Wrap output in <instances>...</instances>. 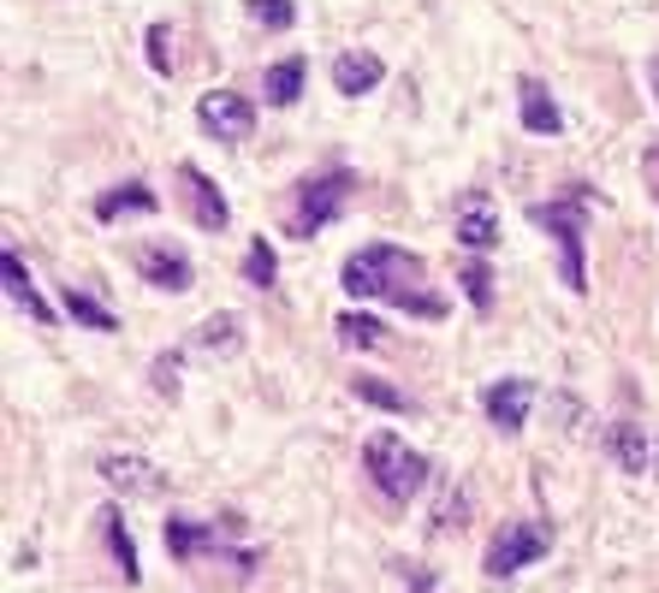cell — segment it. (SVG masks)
I'll list each match as a JSON object with an SVG mask.
<instances>
[{"mask_svg":"<svg viewBox=\"0 0 659 593\" xmlns=\"http://www.w3.org/2000/svg\"><path fill=\"white\" fill-rule=\"evenodd\" d=\"M101 475H108V486H119L126 499H154L167 486V475L149 458H101Z\"/></svg>","mask_w":659,"mask_h":593,"instance_id":"ba28073f","label":"cell"},{"mask_svg":"<svg viewBox=\"0 0 659 593\" xmlns=\"http://www.w3.org/2000/svg\"><path fill=\"white\" fill-rule=\"evenodd\" d=\"M641 172H648V184H653V197H659V149L641 154Z\"/></svg>","mask_w":659,"mask_h":593,"instance_id":"f1b7e54d","label":"cell"},{"mask_svg":"<svg viewBox=\"0 0 659 593\" xmlns=\"http://www.w3.org/2000/svg\"><path fill=\"white\" fill-rule=\"evenodd\" d=\"M250 12L268 30H291V19H298V7H291V0H250Z\"/></svg>","mask_w":659,"mask_h":593,"instance_id":"484cf974","label":"cell"},{"mask_svg":"<svg viewBox=\"0 0 659 593\" xmlns=\"http://www.w3.org/2000/svg\"><path fill=\"white\" fill-rule=\"evenodd\" d=\"M362 469H369V481L387 493L392 504H405V499H416L428 486V458L416 445H405L398 433H369V445H362Z\"/></svg>","mask_w":659,"mask_h":593,"instance_id":"7a4b0ae2","label":"cell"},{"mask_svg":"<svg viewBox=\"0 0 659 593\" xmlns=\"http://www.w3.org/2000/svg\"><path fill=\"white\" fill-rule=\"evenodd\" d=\"M529 220H535V225H547V232L559 238V250H565V261H559L565 285H570V291H588V273H582V232H588V208H582V197H565V202H535V208H529Z\"/></svg>","mask_w":659,"mask_h":593,"instance_id":"3957f363","label":"cell"},{"mask_svg":"<svg viewBox=\"0 0 659 593\" xmlns=\"http://www.w3.org/2000/svg\"><path fill=\"white\" fill-rule=\"evenodd\" d=\"M303 78H309V66L291 54V60H280V66H268V78H262V96L273 101V108H291V101L303 96Z\"/></svg>","mask_w":659,"mask_h":593,"instance_id":"ac0fdd59","label":"cell"},{"mask_svg":"<svg viewBox=\"0 0 659 593\" xmlns=\"http://www.w3.org/2000/svg\"><path fill=\"white\" fill-rule=\"evenodd\" d=\"M197 125L214 131L220 143H244L250 125H256V108H250V96H238V90H208L197 101Z\"/></svg>","mask_w":659,"mask_h":593,"instance_id":"8992f818","label":"cell"},{"mask_svg":"<svg viewBox=\"0 0 659 593\" xmlns=\"http://www.w3.org/2000/svg\"><path fill=\"white\" fill-rule=\"evenodd\" d=\"M351 190H357L351 172H321V179H309L298 190V232L309 238V232H321L327 220H339L345 202H351Z\"/></svg>","mask_w":659,"mask_h":593,"instance_id":"5b68a950","label":"cell"},{"mask_svg":"<svg viewBox=\"0 0 659 593\" xmlns=\"http://www.w3.org/2000/svg\"><path fill=\"white\" fill-rule=\"evenodd\" d=\"M244 279H250V285H273V279H280V255H273V243L268 238H256L250 243V255H244Z\"/></svg>","mask_w":659,"mask_h":593,"instance_id":"7402d4cb","label":"cell"},{"mask_svg":"<svg viewBox=\"0 0 659 593\" xmlns=\"http://www.w3.org/2000/svg\"><path fill=\"white\" fill-rule=\"evenodd\" d=\"M149 66L154 72H172V48H167V24L149 30Z\"/></svg>","mask_w":659,"mask_h":593,"instance_id":"83f0119b","label":"cell"},{"mask_svg":"<svg viewBox=\"0 0 659 593\" xmlns=\"http://www.w3.org/2000/svg\"><path fill=\"white\" fill-rule=\"evenodd\" d=\"M517 113H523V131H535V137H552V131L565 125L559 101L547 96L541 78H523V83H517Z\"/></svg>","mask_w":659,"mask_h":593,"instance_id":"9c48e42d","label":"cell"},{"mask_svg":"<svg viewBox=\"0 0 659 593\" xmlns=\"http://www.w3.org/2000/svg\"><path fill=\"white\" fill-rule=\"evenodd\" d=\"M101 522H108V546H113V557H119V575H126V582L137 587V575H143V570H137V546H131L126 522H119V511H108Z\"/></svg>","mask_w":659,"mask_h":593,"instance_id":"44dd1931","label":"cell"},{"mask_svg":"<svg viewBox=\"0 0 659 593\" xmlns=\"http://www.w3.org/2000/svg\"><path fill=\"white\" fill-rule=\"evenodd\" d=\"M648 78H653V90H659V60H648Z\"/></svg>","mask_w":659,"mask_h":593,"instance_id":"f546056e","label":"cell"},{"mask_svg":"<svg viewBox=\"0 0 659 593\" xmlns=\"http://www.w3.org/2000/svg\"><path fill=\"white\" fill-rule=\"evenodd\" d=\"M161 208V197L143 184V179H131V184H113V190H101L96 197V220H126V214H154Z\"/></svg>","mask_w":659,"mask_h":593,"instance_id":"4fadbf2b","label":"cell"},{"mask_svg":"<svg viewBox=\"0 0 659 593\" xmlns=\"http://www.w3.org/2000/svg\"><path fill=\"white\" fill-rule=\"evenodd\" d=\"M0 273H7V296H12V303H19V309H24L30 321H42V326L54 321V309H48L42 296H37V285H30V273L19 268V255H12V250L0 255Z\"/></svg>","mask_w":659,"mask_h":593,"instance_id":"e0dca14e","label":"cell"},{"mask_svg":"<svg viewBox=\"0 0 659 593\" xmlns=\"http://www.w3.org/2000/svg\"><path fill=\"white\" fill-rule=\"evenodd\" d=\"M66 315H72V321H83V326H96V333H113V315H108V309H101L96 303V296H83V291H66Z\"/></svg>","mask_w":659,"mask_h":593,"instance_id":"cb8c5ba5","label":"cell"},{"mask_svg":"<svg viewBox=\"0 0 659 593\" xmlns=\"http://www.w3.org/2000/svg\"><path fill=\"white\" fill-rule=\"evenodd\" d=\"M190 351H202V356H238V351H244V321H238V315H208L197 326V339H190Z\"/></svg>","mask_w":659,"mask_h":593,"instance_id":"9a60e30c","label":"cell"},{"mask_svg":"<svg viewBox=\"0 0 659 593\" xmlns=\"http://www.w3.org/2000/svg\"><path fill=\"white\" fill-rule=\"evenodd\" d=\"M547 546H552L547 522H506L499 540L488 546V575H493V582H499V575H517L523 564H535V557H547Z\"/></svg>","mask_w":659,"mask_h":593,"instance_id":"277c9868","label":"cell"},{"mask_svg":"<svg viewBox=\"0 0 659 593\" xmlns=\"http://www.w3.org/2000/svg\"><path fill=\"white\" fill-rule=\"evenodd\" d=\"M380 333H387V326H380L375 315H339V339L351 344V351H375Z\"/></svg>","mask_w":659,"mask_h":593,"instance_id":"603a6c76","label":"cell"},{"mask_svg":"<svg viewBox=\"0 0 659 593\" xmlns=\"http://www.w3.org/2000/svg\"><path fill=\"white\" fill-rule=\"evenodd\" d=\"M161 540H167V552L179 557V564H190L197 552H214L220 546L214 522H190V516H167L161 522Z\"/></svg>","mask_w":659,"mask_h":593,"instance_id":"30bf717a","label":"cell"},{"mask_svg":"<svg viewBox=\"0 0 659 593\" xmlns=\"http://www.w3.org/2000/svg\"><path fill=\"white\" fill-rule=\"evenodd\" d=\"M345 291L351 296H380V303L392 309H410V315H446V303L433 291H422V261L410 250H398V243H369V250H357L345 261Z\"/></svg>","mask_w":659,"mask_h":593,"instance_id":"6da1fadb","label":"cell"},{"mask_svg":"<svg viewBox=\"0 0 659 593\" xmlns=\"http://www.w3.org/2000/svg\"><path fill=\"white\" fill-rule=\"evenodd\" d=\"M351 392L362 398V404L387 410V415H410V410H416V404H410V398H405V392H398V386H387V380H380V374H357V380H351Z\"/></svg>","mask_w":659,"mask_h":593,"instance_id":"d6986e66","label":"cell"},{"mask_svg":"<svg viewBox=\"0 0 659 593\" xmlns=\"http://www.w3.org/2000/svg\"><path fill=\"white\" fill-rule=\"evenodd\" d=\"M529 404H535V386L529 380H493L488 386V398H481V410H488V422L499 428V433H523V422H529Z\"/></svg>","mask_w":659,"mask_h":593,"instance_id":"52a82bcc","label":"cell"},{"mask_svg":"<svg viewBox=\"0 0 659 593\" xmlns=\"http://www.w3.org/2000/svg\"><path fill=\"white\" fill-rule=\"evenodd\" d=\"M137 268L161 291H190V261L179 250H137Z\"/></svg>","mask_w":659,"mask_h":593,"instance_id":"2e32d148","label":"cell"},{"mask_svg":"<svg viewBox=\"0 0 659 593\" xmlns=\"http://www.w3.org/2000/svg\"><path fill=\"white\" fill-rule=\"evenodd\" d=\"M380 78H387V66H380V54H339L333 60V90L339 96H369V90H380Z\"/></svg>","mask_w":659,"mask_h":593,"instance_id":"7c38bea8","label":"cell"},{"mask_svg":"<svg viewBox=\"0 0 659 593\" xmlns=\"http://www.w3.org/2000/svg\"><path fill=\"white\" fill-rule=\"evenodd\" d=\"M149 386L161 392V398H179V356H154V369H149Z\"/></svg>","mask_w":659,"mask_h":593,"instance_id":"4316f807","label":"cell"},{"mask_svg":"<svg viewBox=\"0 0 659 593\" xmlns=\"http://www.w3.org/2000/svg\"><path fill=\"white\" fill-rule=\"evenodd\" d=\"M179 179L190 184V214H197V225H202V232H220V225H227V220H232V208H227V197H220V190H214V184H208V179H202V172H197V167H179Z\"/></svg>","mask_w":659,"mask_h":593,"instance_id":"5bb4252c","label":"cell"},{"mask_svg":"<svg viewBox=\"0 0 659 593\" xmlns=\"http://www.w3.org/2000/svg\"><path fill=\"white\" fill-rule=\"evenodd\" d=\"M463 291H470V303L481 309V315H488V309H493V279H488V261H470V268H463Z\"/></svg>","mask_w":659,"mask_h":593,"instance_id":"d4e9b609","label":"cell"},{"mask_svg":"<svg viewBox=\"0 0 659 593\" xmlns=\"http://www.w3.org/2000/svg\"><path fill=\"white\" fill-rule=\"evenodd\" d=\"M458 238L470 243L476 255L499 243V220H493V208H488V197H481V190H470V197L458 202Z\"/></svg>","mask_w":659,"mask_h":593,"instance_id":"8fae6325","label":"cell"},{"mask_svg":"<svg viewBox=\"0 0 659 593\" xmlns=\"http://www.w3.org/2000/svg\"><path fill=\"white\" fill-rule=\"evenodd\" d=\"M612 458L623 463V475H641V469H648V440H641L636 422H618L612 428Z\"/></svg>","mask_w":659,"mask_h":593,"instance_id":"ffe728a7","label":"cell"}]
</instances>
